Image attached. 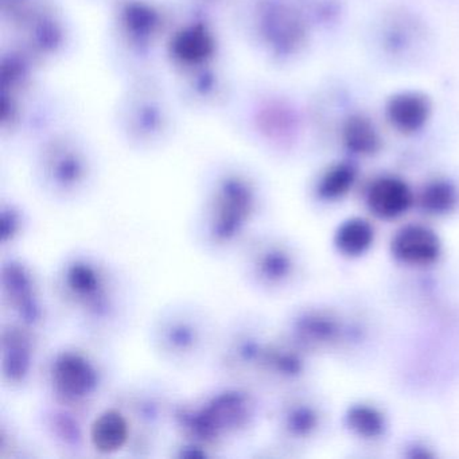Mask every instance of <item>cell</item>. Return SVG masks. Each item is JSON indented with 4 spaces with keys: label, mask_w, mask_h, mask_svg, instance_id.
<instances>
[{
    "label": "cell",
    "mask_w": 459,
    "mask_h": 459,
    "mask_svg": "<svg viewBox=\"0 0 459 459\" xmlns=\"http://www.w3.org/2000/svg\"><path fill=\"white\" fill-rule=\"evenodd\" d=\"M134 440V426L127 411L115 402L99 411L88 426L90 450L99 455L130 453Z\"/></svg>",
    "instance_id": "ac0fdd59"
},
{
    "label": "cell",
    "mask_w": 459,
    "mask_h": 459,
    "mask_svg": "<svg viewBox=\"0 0 459 459\" xmlns=\"http://www.w3.org/2000/svg\"><path fill=\"white\" fill-rule=\"evenodd\" d=\"M235 4L241 36L263 57L287 63L307 47V20L289 0H235Z\"/></svg>",
    "instance_id": "ba28073f"
},
{
    "label": "cell",
    "mask_w": 459,
    "mask_h": 459,
    "mask_svg": "<svg viewBox=\"0 0 459 459\" xmlns=\"http://www.w3.org/2000/svg\"><path fill=\"white\" fill-rule=\"evenodd\" d=\"M354 181V170L351 166L338 165L330 169L318 185L322 197L334 198L348 192Z\"/></svg>",
    "instance_id": "484cf974"
},
{
    "label": "cell",
    "mask_w": 459,
    "mask_h": 459,
    "mask_svg": "<svg viewBox=\"0 0 459 459\" xmlns=\"http://www.w3.org/2000/svg\"><path fill=\"white\" fill-rule=\"evenodd\" d=\"M74 408L58 404L52 400H45L37 411V421L45 439L68 455H82L88 445V426L85 416Z\"/></svg>",
    "instance_id": "2e32d148"
},
{
    "label": "cell",
    "mask_w": 459,
    "mask_h": 459,
    "mask_svg": "<svg viewBox=\"0 0 459 459\" xmlns=\"http://www.w3.org/2000/svg\"><path fill=\"white\" fill-rule=\"evenodd\" d=\"M411 204L407 185L394 177H384L373 182L368 192V205L373 213L384 219L400 216Z\"/></svg>",
    "instance_id": "7402d4cb"
},
{
    "label": "cell",
    "mask_w": 459,
    "mask_h": 459,
    "mask_svg": "<svg viewBox=\"0 0 459 459\" xmlns=\"http://www.w3.org/2000/svg\"><path fill=\"white\" fill-rule=\"evenodd\" d=\"M56 308L91 341L122 334L135 311V287L114 260L95 249L74 248L50 273Z\"/></svg>",
    "instance_id": "6da1fadb"
},
{
    "label": "cell",
    "mask_w": 459,
    "mask_h": 459,
    "mask_svg": "<svg viewBox=\"0 0 459 459\" xmlns=\"http://www.w3.org/2000/svg\"><path fill=\"white\" fill-rule=\"evenodd\" d=\"M394 256L408 264H429L439 254V243L431 230L421 227H408L394 238Z\"/></svg>",
    "instance_id": "44dd1931"
},
{
    "label": "cell",
    "mask_w": 459,
    "mask_h": 459,
    "mask_svg": "<svg viewBox=\"0 0 459 459\" xmlns=\"http://www.w3.org/2000/svg\"><path fill=\"white\" fill-rule=\"evenodd\" d=\"M170 20L171 7L157 0H111L109 53L127 79L152 71L155 58L163 55Z\"/></svg>",
    "instance_id": "8992f818"
},
{
    "label": "cell",
    "mask_w": 459,
    "mask_h": 459,
    "mask_svg": "<svg viewBox=\"0 0 459 459\" xmlns=\"http://www.w3.org/2000/svg\"><path fill=\"white\" fill-rule=\"evenodd\" d=\"M33 225L30 211L13 195L0 198V247L4 252L18 251Z\"/></svg>",
    "instance_id": "ffe728a7"
},
{
    "label": "cell",
    "mask_w": 459,
    "mask_h": 459,
    "mask_svg": "<svg viewBox=\"0 0 459 459\" xmlns=\"http://www.w3.org/2000/svg\"><path fill=\"white\" fill-rule=\"evenodd\" d=\"M176 77L177 100L193 111L221 108L232 99V87L221 63Z\"/></svg>",
    "instance_id": "e0dca14e"
},
{
    "label": "cell",
    "mask_w": 459,
    "mask_h": 459,
    "mask_svg": "<svg viewBox=\"0 0 459 459\" xmlns=\"http://www.w3.org/2000/svg\"><path fill=\"white\" fill-rule=\"evenodd\" d=\"M228 108L238 130L251 142L267 149L283 147L294 138L297 115L289 101L273 93L254 92L232 95Z\"/></svg>",
    "instance_id": "4fadbf2b"
},
{
    "label": "cell",
    "mask_w": 459,
    "mask_h": 459,
    "mask_svg": "<svg viewBox=\"0 0 459 459\" xmlns=\"http://www.w3.org/2000/svg\"><path fill=\"white\" fill-rule=\"evenodd\" d=\"M372 230L367 222L349 221L341 228L337 235V243L341 251L349 255H357L364 252L372 241Z\"/></svg>",
    "instance_id": "d4e9b609"
},
{
    "label": "cell",
    "mask_w": 459,
    "mask_h": 459,
    "mask_svg": "<svg viewBox=\"0 0 459 459\" xmlns=\"http://www.w3.org/2000/svg\"><path fill=\"white\" fill-rule=\"evenodd\" d=\"M270 340L267 325L259 314H236L220 329L211 359L214 372L222 381L257 388L260 364Z\"/></svg>",
    "instance_id": "8fae6325"
},
{
    "label": "cell",
    "mask_w": 459,
    "mask_h": 459,
    "mask_svg": "<svg viewBox=\"0 0 459 459\" xmlns=\"http://www.w3.org/2000/svg\"><path fill=\"white\" fill-rule=\"evenodd\" d=\"M174 120L170 96L154 71L128 79L115 109L117 135L128 149L142 154L162 149L176 130Z\"/></svg>",
    "instance_id": "52a82bcc"
},
{
    "label": "cell",
    "mask_w": 459,
    "mask_h": 459,
    "mask_svg": "<svg viewBox=\"0 0 459 459\" xmlns=\"http://www.w3.org/2000/svg\"><path fill=\"white\" fill-rule=\"evenodd\" d=\"M7 28L12 33L10 47L28 56L39 66L63 58L74 39L71 23L55 0H44Z\"/></svg>",
    "instance_id": "5bb4252c"
},
{
    "label": "cell",
    "mask_w": 459,
    "mask_h": 459,
    "mask_svg": "<svg viewBox=\"0 0 459 459\" xmlns=\"http://www.w3.org/2000/svg\"><path fill=\"white\" fill-rule=\"evenodd\" d=\"M451 200H453V195H451L450 189L446 185L435 184L427 190V205L440 208V206H448Z\"/></svg>",
    "instance_id": "83f0119b"
},
{
    "label": "cell",
    "mask_w": 459,
    "mask_h": 459,
    "mask_svg": "<svg viewBox=\"0 0 459 459\" xmlns=\"http://www.w3.org/2000/svg\"><path fill=\"white\" fill-rule=\"evenodd\" d=\"M262 416L259 388L221 380L203 394L174 403L170 427L178 440L193 443L213 456L251 437Z\"/></svg>",
    "instance_id": "3957f363"
},
{
    "label": "cell",
    "mask_w": 459,
    "mask_h": 459,
    "mask_svg": "<svg viewBox=\"0 0 459 459\" xmlns=\"http://www.w3.org/2000/svg\"><path fill=\"white\" fill-rule=\"evenodd\" d=\"M30 176L37 193L48 203L74 206L95 190L98 160L79 134L53 128L33 143Z\"/></svg>",
    "instance_id": "277c9868"
},
{
    "label": "cell",
    "mask_w": 459,
    "mask_h": 459,
    "mask_svg": "<svg viewBox=\"0 0 459 459\" xmlns=\"http://www.w3.org/2000/svg\"><path fill=\"white\" fill-rule=\"evenodd\" d=\"M267 209L259 177L243 163H214L201 179L190 221L193 243L206 256L235 259L244 244L263 230Z\"/></svg>",
    "instance_id": "7a4b0ae2"
},
{
    "label": "cell",
    "mask_w": 459,
    "mask_h": 459,
    "mask_svg": "<svg viewBox=\"0 0 459 459\" xmlns=\"http://www.w3.org/2000/svg\"><path fill=\"white\" fill-rule=\"evenodd\" d=\"M189 2L197 4V6L204 7V9L209 10L212 13L214 10L227 6V4H235V0H189Z\"/></svg>",
    "instance_id": "f1b7e54d"
},
{
    "label": "cell",
    "mask_w": 459,
    "mask_h": 459,
    "mask_svg": "<svg viewBox=\"0 0 459 459\" xmlns=\"http://www.w3.org/2000/svg\"><path fill=\"white\" fill-rule=\"evenodd\" d=\"M221 325L203 303L174 299L160 306L147 325L150 351L166 367L190 370L211 361Z\"/></svg>",
    "instance_id": "5b68a950"
},
{
    "label": "cell",
    "mask_w": 459,
    "mask_h": 459,
    "mask_svg": "<svg viewBox=\"0 0 459 459\" xmlns=\"http://www.w3.org/2000/svg\"><path fill=\"white\" fill-rule=\"evenodd\" d=\"M388 23V28L383 33L384 47L392 55L407 52L408 48L411 47V41L416 39L418 30L411 25L412 22L407 20H394Z\"/></svg>",
    "instance_id": "4316f807"
},
{
    "label": "cell",
    "mask_w": 459,
    "mask_h": 459,
    "mask_svg": "<svg viewBox=\"0 0 459 459\" xmlns=\"http://www.w3.org/2000/svg\"><path fill=\"white\" fill-rule=\"evenodd\" d=\"M431 106L429 99L418 92H402L386 104V117L400 133L411 134L420 130L429 122Z\"/></svg>",
    "instance_id": "d6986e66"
},
{
    "label": "cell",
    "mask_w": 459,
    "mask_h": 459,
    "mask_svg": "<svg viewBox=\"0 0 459 459\" xmlns=\"http://www.w3.org/2000/svg\"><path fill=\"white\" fill-rule=\"evenodd\" d=\"M17 421L0 412V459H28L39 455Z\"/></svg>",
    "instance_id": "cb8c5ba5"
},
{
    "label": "cell",
    "mask_w": 459,
    "mask_h": 459,
    "mask_svg": "<svg viewBox=\"0 0 459 459\" xmlns=\"http://www.w3.org/2000/svg\"><path fill=\"white\" fill-rule=\"evenodd\" d=\"M34 330L2 319L0 325V381L12 394L30 388L41 372V341Z\"/></svg>",
    "instance_id": "9a60e30c"
},
{
    "label": "cell",
    "mask_w": 459,
    "mask_h": 459,
    "mask_svg": "<svg viewBox=\"0 0 459 459\" xmlns=\"http://www.w3.org/2000/svg\"><path fill=\"white\" fill-rule=\"evenodd\" d=\"M343 143L354 154L369 155L380 147V135L372 120L354 115L346 120L342 130Z\"/></svg>",
    "instance_id": "603a6c76"
},
{
    "label": "cell",
    "mask_w": 459,
    "mask_h": 459,
    "mask_svg": "<svg viewBox=\"0 0 459 459\" xmlns=\"http://www.w3.org/2000/svg\"><path fill=\"white\" fill-rule=\"evenodd\" d=\"M235 262L244 286L260 295L281 294L297 275V257L290 244L264 230L244 244Z\"/></svg>",
    "instance_id": "7c38bea8"
},
{
    "label": "cell",
    "mask_w": 459,
    "mask_h": 459,
    "mask_svg": "<svg viewBox=\"0 0 459 459\" xmlns=\"http://www.w3.org/2000/svg\"><path fill=\"white\" fill-rule=\"evenodd\" d=\"M39 380L48 400L90 413L106 394L109 373L98 351L66 343L44 357Z\"/></svg>",
    "instance_id": "9c48e42d"
},
{
    "label": "cell",
    "mask_w": 459,
    "mask_h": 459,
    "mask_svg": "<svg viewBox=\"0 0 459 459\" xmlns=\"http://www.w3.org/2000/svg\"><path fill=\"white\" fill-rule=\"evenodd\" d=\"M2 319L17 322L39 334L49 332L53 298L37 268L18 251L4 252L0 265Z\"/></svg>",
    "instance_id": "30bf717a"
}]
</instances>
